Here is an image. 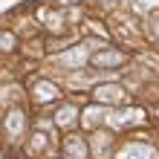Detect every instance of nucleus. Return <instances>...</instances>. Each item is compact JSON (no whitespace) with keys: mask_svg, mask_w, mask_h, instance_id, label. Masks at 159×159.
I'll use <instances>...</instances> for the list:
<instances>
[{"mask_svg":"<svg viewBox=\"0 0 159 159\" xmlns=\"http://www.w3.org/2000/svg\"><path fill=\"white\" fill-rule=\"evenodd\" d=\"M119 64H125V52L119 49H104V52H96L93 55V67H119Z\"/></svg>","mask_w":159,"mask_h":159,"instance_id":"nucleus-1","label":"nucleus"},{"mask_svg":"<svg viewBox=\"0 0 159 159\" xmlns=\"http://www.w3.org/2000/svg\"><path fill=\"white\" fill-rule=\"evenodd\" d=\"M96 98H101V101H121L125 98V90H121L119 84H101V87H96Z\"/></svg>","mask_w":159,"mask_h":159,"instance_id":"nucleus-2","label":"nucleus"},{"mask_svg":"<svg viewBox=\"0 0 159 159\" xmlns=\"http://www.w3.org/2000/svg\"><path fill=\"white\" fill-rule=\"evenodd\" d=\"M38 98H41V101L58 98V87H55V84H38Z\"/></svg>","mask_w":159,"mask_h":159,"instance_id":"nucleus-3","label":"nucleus"},{"mask_svg":"<svg viewBox=\"0 0 159 159\" xmlns=\"http://www.w3.org/2000/svg\"><path fill=\"white\" fill-rule=\"evenodd\" d=\"M0 49H3V52H12V49H15V35H12V32L0 35Z\"/></svg>","mask_w":159,"mask_h":159,"instance_id":"nucleus-4","label":"nucleus"},{"mask_svg":"<svg viewBox=\"0 0 159 159\" xmlns=\"http://www.w3.org/2000/svg\"><path fill=\"white\" fill-rule=\"evenodd\" d=\"M61 3H78V0H61Z\"/></svg>","mask_w":159,"mask_h":159,"instance_id":"nucleus-5","label":"nucleus"}]
</instances>
